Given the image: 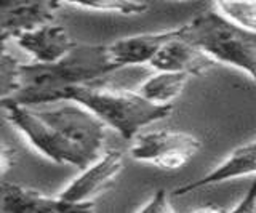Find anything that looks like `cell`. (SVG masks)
Here are the masks:
<instances>
[{
	"instance_id": "1",
	"label": "cell",
	"mask_w": 256,
	"mask_h": 213,
	"mask_svg": "<svg viewBox=\"0 0 256 213\" xmlns=\"http://www.w3.org/2000/svg\"><path fill=\"white\" fill-rule=\"evenodd\" d=\"M2 111L38 154L58 165L84 170L106 151L108 127L77 102L64 101L52 109L6 106Z\"/></svg>"
},
{
	"instance_id": "2",
	"label": "cell",
	"mask_w": 256,
	"mask_h": 213,
	"mask_svg": "<svg viewBox=\"0 0 256 213\" xmlns=\"http://www.w3.org/2000/svg\"><path fill=\"white\" fill-rule=\"evenodd\" d=\"M118 70L104 44H76L62 60L50 64H21L20 88L12 98L0 102L6 106L38 108L45 102H60L69 88L94 84Z\"/></svg>"
},
{
	"instance_id": "3",
	"label": "cell",
	"mask_w": 256,
	"mask_h": 213,
	"mask_svg": "<svg viewBox=\"0 0 256 213\" xmlns=\"http://www.w3.org/2000/svg\"><path fill=\"white\" fill-rule=\"evenodd\" d=\"M70 101L88 109L93 116L117 132L120 136L133 141L144 127L166 119L173 106H154L142 100L134 90L109 88L96 84L69 88L60 102Z\"/></svg>"
},
{
	"instance_id": "4",
	"label": "cell",
	"mask_w": 256,
	"mask_h": 213,
	"mask_svg": "<svg viewBox=\"0 0 256 213\" xmlns=\"http://www.w3.org/2000/svg\"><path fill=\"white\" fill-rule=\"evenodd\" d=\"M184 37L214 64L236 68L256 82V32L210 8L184 24Z\"/></svg>"
},
{
	"instance_id": "5",
	"label": "cell",
	"mask_w": 256,
	"mask_h": 213,
	"mask_svg": "<svg viewBox=\"0 0 256 213\" xmlns=\"http://www.w3.org/2000/svg\"><path fill=\"white\" fill-rule=\"evenodd\" d=\"M202 143L190 133L178 130H154L140 133L132 141L134 160L156 165L164 170H180L194 157Z\"/></svg>"
},
{
	"instance_id": "6",
	"label": "cell",
	"mask_w": 256,
	"mask_h": 213,
	"mask_svg": "<svg viewBox=\"0 0 256 213\" xmlns=\"http://www.w3.org/2000/svg\"><path fill=\"white\" fill-rule=\"evenodd\" d=\"M124 170V154L118 149H106L93 164L84 168L58 194L61 199L74 204L94 202V199L114 184Z\"/></svg>"
},
{
	"instance_id": "7",
	"label": "cell",
	"mask_w": 256,
	"mask_h": 213,
	"mask_svg": "<svg viewBox=\"0 0 256 213\" xmlns=\"http://www.w3.org/2000/svg\"><path fill=\"white\" fill-rule=\"evenodd\" d=\"M0 213H96L94 202L74 204L22 184L0 183Z\"/></svg>"
},
{
	"instance_id": "8",
	"label": "cell",
	"mask_w": 256,
	"mask_h": 213,
	"mask_svg": "<svg viewBox=\"0 0 256 213\" xmlns=\"http://www.w3.org/2000/svg\"><path fill=\"white\" fill-rule=\"evenodd\" d=\"M61 2H21V0H0V45H6L8 38H16L38 26L56 20Z\"/></svg>"
},
{
	"instance_id": "9",
	"label": "cell",
	"mask_w": 256,
	"mask_h": 213,
	"mask_svg": "<svg viewBox=\"0 0 256 213\" xmlns=\"http://www.w3.org/2000/svg\"><path fill=\"white\" fill-rule=\"evenodd\" d=\"M182 32L184 24L173 29L157 30V32H142L118 38L116 42L108 44L110 58L118 69L126 66L150 64V61L157 56L158 52L170 40L182 36Z\"/></svg>"
},
{
	"instance_id": "10",
	"label": "cell",
	"mask_w": 256,
	"mask_h": 213,
	"mask_svg": "<svg viewBox=\"0 0 256 213\" xmlns=\"http://www.w3.org/2000/svg\"><path fill=\"white\" fill-rule=\"evenodd\" d=\"M14 40L20 48L30 54L34 62L40 64H50L62 60L77 44L72 40L66 28L54 21L22 32Z\"/></svg>"
},
{
	"instance_id": "11",
	"label": "cell",
	"mask_w": 256,
	"mask_h": 213,
	"mask_svg": "<svg viewBox=\"0 0 256 213\" xmlns=\"http://www.w3.org/2000/svg\"><path fill=\"white\" fill-rule=\"evenodd\" d=\"M150 68H154L158 72H174L184 76H204L208 72L214 62L205 56L197 46L186 40L182 36L173 38L168 42L158 54L150 61Z\"/></svg>"
},
{
	"instance_id": "12",
	"label": "cell",
	"mask_w": 256,
	"mask_h": 213,
	"mask_svg": "<svg viewBox=\"0 0 256 213\" xmlns=\"http://www.w3.org/2000/svg\"><path fill=\"white\" fill-rule=\"evenodd\" d=\"M250 175H256V140L234 149L226 160H222L218 167H214L212 172H208L206 175L200 176L198 180L190 181L188 184L176 188L173 191V196L180 197L184 194L194 192L197 189L214 186V184L224 183V181L237 180V178H244Z\"/></svg>"
},
{
	"instance_id": "13",
	"label": "cell",
	"mask_w": 256,
	"mask_h": 213,
	"mask_svg": "<svg viewBox=\"0 0 256 213\" xmlns=\"http://www.w3.org/2000/svg\"><path fill=\"white\" fill-rule=\"evenodd\" d=\"M188 78L189 77L184 74L156 70V74L141 82L134 92L154 106H173V101L180 96L186 86Z\"/></svg>"
},
{
	"instance_id": "14",
	"label": "cell",
	"mask_w": 256,
	"mask_h": 213,
	"mask_svg": "<svg viewBox=\"0 0 256 213\" xmlns=\"http://www.w3.org/2000/svg\"><path fill=\"white\" fill-rule=\"evenodd\" d=\"M62 6L77 10H88L98 13L120 14V16H138L146 13L149 5L144 2H132V0H94V2H61Z\"/></svg>"
},
{
	"instance_id": "15",
	"label": "cell",
	"mask_w": 256,
	"mask_h": 213,
	"mask_svg": "<svg viewBox=\"0 0 256 213\" xmlns=\"http://www.w3.org/2000/svg\"><path fill=\"white\" fill-rule=\"evenodd\" d=\"M212 8L234 24L256 32V2H214Z\"/></svg>"
},
{
	"instance_id": "16",
	"label": "cell",
	"mask_w": 256,
	"mask_h": 213,
	"mask_svg": "<svg viewBox=\"0 0 256 213\" xmlns=\"http://www.w3.org/2000/svg\"><path fill=\"white\" fill-rule=\"evenodd\" d=\"M20 68L21 62L6 50V45H0V102L18 92Z\"/></svg>"
},
{
	"instance_id": "17",
	"label": "cell",
	"mask_w": 256,
	"mask_h": 213,
	"mask_svg": "<svg viewBox=\"0 0 256 213\" xmlns=\"http://www.w3.org/2000/svg\"><path fill=\"white\" fill-rule=\"evenodd\" d=\"M136 213H176L165 189H158Z\"/></svg>"
},
{
	"instance_id": "18",
	"label": "cell",
	"mask_w": 256,
	"mask_h": 213,
	"mask_svg": "<svg viewBox=\"0 0 256 213\" xmlns=\"http://www.w3.org/2000/svg\"><path fill=\"white\" fill-rule=\"evenodd\" d=\"M229 213H256V180L248 186L244 197Z\"/></svg>"
},
{
	"instance_id": "19",
	"label": "cell",
	"mask_w": 256,
	"mask_h": 213,
	"mask_svg": "<svg viewBox=\"0 0 256 213\" xmlns=\"http://www.w3.org/2000/svg\"><path fill=\"white\" fill-rule=\"evenodd\" d=\"M16 160H18V157H16L14 149L10 144L0 141V178L5 176L14 167Z\"/></svg>"
},
{
	"instance_id": "20",
	"label": "cell",
	"mask_w": 256,
	"mask_h": 213,
	"mask_svg": "<svg viewBox=\"0 0 256 213\" xmlns=\"http://www.w3.org/2000/svg\"><path fill=\"white\" fill-rule=\"evenodd\" d=\"M190 213H228L220 205H202V207L194 208Z\"/></svg>"
}]
</instances>
